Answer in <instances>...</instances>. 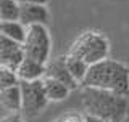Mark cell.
I'll list each match as a JSON object with an SVG mask.
<instances>
[{
	"label": "cell",
	"instance_id": "6",
	"mask_svg": "<svg viewBox=\"0 0 129 122\" xmlns=\"http://www.w3.org/2000/svg\"><path fill=\"white\" fill-rule=\"evenodd\" d=\"M24 58L26 51L21 42H16L7 35H0V66L18 71Z\"/></svg>",
	"mask_w": 129,
	"mask_h": 122
},
{
	"label": "cell",
	"instance_id": "10",
	"mask_svg": "<svg viewBox=\"0 0 129 122\" xmlns=\"http://www.w3.org/2000/svg\"><path fill=\"white\" fill-rule=\"evenodd\" d=\"M16 72H18L21 80H37V79H42L47 74V64L26 56Z\"/></svg>",
	"mask_w": 129,
	"mask_h": 122
},
{
	"label": "cell",
	"instance_id": "18",
	"mask_svg": "<svg viewBox=\"0 0 129 122\" xmlns=\"http://www.w3.org/2000/svg\"><path fill=\"white\" fill-rule=\"evenodd\" d=\"M19 3H42V5H47L48 0H18Z\"/></svg>",
	"mask_w": 129,
	"mask_h": 122
},
{
	"label": "cell",
	"instance_id": "14",
	"mask_svg": "<svg viewBox=\"0 0 129 122\" xmlns=\"http://www.w3.org/2000/svg\"><path fill=\"white\" fill-rule=\"evenodd\" d=\"M21 3L18 0H0V21H19Z\"/></svg>",
	"mask_w": 129,
	"mask_h": 122
},
{
	"label": "cell",
	"instance_id": "3",
	"mask_svg": "<svg viewBox=\"0 0 129 122\" xmlns=\"http://www.w3.org/2000/svg\"><path fill=\"white\" fill-rule=\"evenodd\" d=\"M70 53L76 55L89 64H95L99 61L108 58L110 53V42L103 34L95 31H86L73 42Z\"/></svg>",
	"mask_w": 129,
	"mask_h": 122
},
{
	"label": "cell",
	"instance_id": "2",
	"mask_svg": "<svg viewBox=\"0 0 129 122\" xmlns=\"http://www.w3.org/2000/svg\"><path fill=\"white\" fill-rule=\"evenodd\" d=\"M82 87H95L129 96V68L116 59H103L92 64L81 84Z\"/></svg>",
	"mask_w": 129,
	"mask_h": 122
},
{
	"label": "cell",
	"instance_id": "15",
	"mask_svg": "<svg viewBox=\"0 0 129 122\" xmlns=\"http://www.w3.org/2000/svg\"><path fill=\"white\" fill-rule=\"evenodd\" d=\"M19 82H21V79H19L16 71H13L10 68L0 66V88L13 87V85H18Z\"/></svg>",
	"mask_w": 129,
	"mask_h": 122
},
{
	"label": "cell",
	"instance_id": "11",
	"mask_svg": "<svg viewBox=\"0 0 129 122\" xmlns=\"http://www.w3.org/2000/svg\"><path fill=\"white\" fill-rule=\"evenodd\" d=\"M44 87H45V93L50 101H63L68 98L70 92H73L68 85L48 76H45V79H44Z\"/></svg>",
	"mask_w": 129,
	"mask_h": 122
},
{
	"label": "cell",
	"instance_id": "9",
	"mask_svg": "<svg viewBox=\"0 0 129 122\" xmlns=\"http://www.w3.org/2000/svg\"><path fill=\"white\" fill-rule=\"evenodd\" d=\"M0 103L8 112H21L23 109V92L21 85H13L8 88H0Z\"/></svg>",
	"mask_w": 129,
	"mask_h": 122
},
{
	"label": "cell",
	"instance_id": "8",
	"mask_svg": "<svg viewBox=\"0 0 129 122\" xmlns=\"http://www.w3.org/2000/svg\"><path fill=\"white\" fill-rule=\"evenodd\" d=\"M48 77H53V79L63 82L64 85L71 88V90H76L78 85H81L78 80L73 77V74L70 72V69L66 66V55L64 56H58L53 61H48L47 63V74Z\"/></svg>",
	"mask_w": 129,
	"mask_h": 122
},
{
	"label": "cell",
	"instance_id": "12",
	"mask_svg": "<svg viewBox=\"0 0 129 122\" xmlns=\"http://www.w3.org/2000/svg\"><path fill=\"white\" fill-rule=\"evenodd\" d=\"M0 32L2 35L23 43L27 34V26H24L21 21H0Z\"/></svg>",
	"mask_w": 129,
	"mask_h": 122
},
{
	"label": "cell",
	"instance_id": "7",
	"mask_svg": "<svg viewBox=\"0 0 129 122\" xmlns=\"http://www.w3.org/2000/svg\"><path fill=\"white\" fill-rule=\"evenodd\" d=\"M19 21L24 26L48 24L50 23V11H48L47 5H42V3H21Z\"/></svg>",
	"mask_w": 129,
	"mask_h": 122
},
{
	"label": "cell",
	"instance_id": "13",
	"mask_svg": "<svg viewBox=\"0 0 129 122\" xmlns=\"http://www.w3.org/2000/svg\"><path fill=\"white\" fill-rule=\"evenodd\" d=\"M66 66L70 69V72L73 74V77H74L79 84H82L84 79H86V76H87V72H89L90 64H89L87 61H84L82 58H79V56L68 53L66 55Z\"/></svg>",
	"mask_w": 129,
	"mask_h": 122
},
{
	"label": "cell",
	"instance_id": "4",
	"mask_svg": "<svg viewBox=\"0 0 129 122\" xmlns=\"http://www.w3.org/2000/svg\"><path fill=\"white\" fill-rule=\"evenodd\" d=\"M23 45L27 58L47 64L50 61V51H52V39L50 32L47 29V24L27 26V34Z\"/></svg>",
	"mask_w": 129,
	"mask_h": 122
},
{
	"label": "cell",
	"instance_id": "17",
	"mask_svg": "<svg viewBox=\"0 0 129 122\" xmlns=\"http://www.w3.org/2000/svg\"><path fill=\"white\" fill-rule=\"evenodd\" d=\"M2 122H24L23 117L19 116V112H10L8 116H5L2 119Z\"/></svg>",
	"mask_w": 129,
	"mask_h": 122
},
{
	"label": "cell",
	"instance_id": "1",
	"mask_svg": "<svg viewBox=\"0 0 129 122\" xmlns=\"http://www.w3.org/2000/svg\"><path fill=\"white\" fill-rule=\"evenodd\" d=\"M82 106L87 114L107 122H124L129 116V96L95 87H84Z\"/></svg>",
	"mask_w": 129,
	"mask_h": 122
},
{
	"label": "cell",
	"instance_id": "16",
	"mask_svg": "<svg viewBox=\"0 0 129 122\" xmlns=\"http://www.w3.org/2000/svg\"><path fill=\"white\" fill-rule=\"evenodd\" d=\"M55 122H87L86 116H82L81 112H66L61 117H58Z\"/></svg>",
	"mask_w": 129,
	"mask_h": 122
},
{
	"label": "cell",
	"instance_id": "19",
	"mask_svg": "<svg viewBox=\"0 0 129 122\" xmlns=\"http://www.w3.org/2000/svg\"><path fill=\"white\" fill-rule=\"evenodd\" d=\"M86 120H87V122H107V120L100 119V117H95V116H90V114L86 116Z\"/></svg>",
	"mask_w": 129,
	"mask_h": 122
},
{
	"label": "cell",
	"instance_id": "5",
	"mask_svg": "<svg viewBox=\"0 0 129 122\" xmlns=\"http://www.w3.org/2000/svg\"><path fill=\"white\" fill-rule=\"evenodd\" d=\"M21 92H23V109L21 114L27 119L37 117L42 114L47 104L50 103L45 87H44V79L37 80H21Z\"/></svg>",
	"mask_w": 129,
	"mask_h": 122
}]
</instances>
